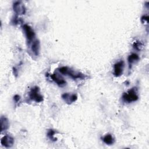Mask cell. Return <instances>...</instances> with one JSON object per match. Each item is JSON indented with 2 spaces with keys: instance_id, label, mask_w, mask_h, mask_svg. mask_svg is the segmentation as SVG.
<instances>
[{
  "instance_id": "6da1fadb",
  "label": "cell",
  "mask_w": 149,
  "mask_h": 149,
  "mask_svg": "<svg viewBox=\"0 0 149 149\" xmlns=\"http://www.w3.org/2000/svg\"><path fill=\"white\" fill-rule=\"evenodd\" d=\"M59 72L61 74L64 75H67L72 78L73 79H84L86 77V75L80 73V72H76L72 70L70 68H69L67 66H62L59 68Z\"/></svg>"
},
{
  "instance_id": "7a4b0ae2",
  "label": "cell",
  "mask_w": 149,
  "mask_h": 149,
  "mask_svg": "<svg viewBox=\"0 0 149 149\" xmlns=\"http://www.w3.org/2000/svg\"><path fill=\"white\" fill-rule=\"evenodd\" d=\"M122 100L127 103H130L136 101L139 99L136 87H133L128 90L127 92L124 93L122 96Z\"/></svg>"
},
{
  "instance_id": "3957f363",
  "label": "cell",
  "mask_w": 149,
  "mask_h": 149,
  "mask_svg": "<svg viewBox=\"0 0 149 149\" xmlns=\"http://www.w3.org/2000/svg\"><path fill=\"white\" fill-rule=\"evenodd\" d=\"M29 95L30 99L36 102H41L43 101V97L40 94V88L37 86H34L31 88Z\"/></svg>"
},
{
  "instance_id": "277c9868",
  "label": "cell",
  "mask_w": 149,
  "mask_h": 149,
  "mask_svg": "<svg viewBox=\"0 0 149 149\" xmlns=\"http://www.w3.org/2000/svg\"><path fill=\"white\" fill-rule=\"evenodd\" d=\"M23 29L24 31L27 42L30 44L31 42H33L35 37V33L33 29L29 25L24 24L23 26Z\"/></svg>"
},
{
  "instance_id": "5b68a950",
  "label": "cell",
  "mask_w": 149,
  "mask_h": 149,
  "mask_svg": "<svg viewBox=\"0 0 149 149\" xmlns=\"http://www.w3.org/2000/svg\"><path fill=\"white\" fill-rule=\"evenodd\" d=\"M13 9L17 15H24L26 11L24 5L20 1L15 2L13 4Z\"/></svg>"
},
{
  "instance_id": "8992f818",
  "label": "cell",
  "mask_w": 149,
  "mask_h": 149,
  "mask_svg": "<svg viewBox=\"0 0 149 149\" xmlns=\"http://www.w3.org/2000/svg\"><path fill=\"white\" fill-rule=\"evenodd\" d=\"M14 141V139L12 136L9 135H5L1 139V144L6 148H10L13 146Z\"/></svg>"
},
{
  "instance_id": "52a82bcc",
  "label": "cell",
  "mask_w": 149,
  "mask_h": 149,
  "mask_svg": "<svg viewBox=\"0 0 149 149\" xmlns=\"http://www.w3.org/2000/svg\"><path fill=\"white\" fill-rule=\"evenodd\" d=\"M124 62L122 61H119L114 64L113 66V74L116 77H119L122 75L123 70Z\"/></svg>"
},
{
  "instance_id": "ba28073f",
  "label": "cell",
  "mask_w": 149,
  "mask_h": 149,
  "mask_svg": "<svg viewBox=\"0 0 149 149\" xmlns=\"http://www.w3.org/2000/svg\"><path fill=\"white\" fill-rule=\"evenodd\" d=\"M62 98L64 101L68 104H71L75 102L77 99V96L74 94H70L68 93H63L62 95Z\"/></svg>"
},
{
  "instance_id": "9c48e42d",
  "label": "cell",
  "mask_w": 149,
  "mask_h": 149,
  "mask_svg": "<svg viewBox=\"0 0 149 149\" xmlns=\"http://www.w3.org/2000/svg\"><path fill=\"white\" fill-rule=\"evenodd\" d=\"M51 77L59 87H63L66 85V82L61 76H58L56 73H53L51 74Z\"/></svg>"
},
{
  "instance_id": "30bf717a",
  "label": "cell",
  "mask_w": 149,
  "mask_h": 149,
  "mask_svg": "<svg viewBox=\"0 0 149 149\" xmlns=\"http://www.w3.org/2000/svg\"><path fill=\"white\" fill-rule=\"evenodd\" d=\"M40 42L39 40H35L32 42L31 46V50L32 52L36 55L38 56L40 53Z\"/></svg>"
},
{
  "instance_id": "8fae6325",
  "label": "cell",
  "mask_w": 149,
  "mask_h": 149,
  "mask_svg": "<svg viewBox=\"0 0 149 149\" xmlns=\"http://www.w3.org/2000/svg\"><path fill=\"white\" fill-rule=\"evenodd\" d=\"M0 122H1V132L6 130L9 127V123L8 119L6 117L2 116L0 119Z\"/></svg>"
},
{
  "instance_id": "7c38bea8",
  "label": "cell",
  "mask_w": 149,
  "mask_h": 149,
  "mask_svg": "<svg viewBox=\"0 0 149 149\" xmlns=\"http://www.w3.org/2000/svg\"><path fill=\"white\" fill-rule=\"evenodd\" d=\"M139 59V56L137 54H135V53H132V54H130L128 58H127V61H128V63H129V69H130L132 68V65L136 62Z\"/></svg>"
},
{
  "instance_id": "4fadbf2b",
  "label": "cell",
  "mask_w": 149,
  "mask_h": 149,
  "mask_svg": "<svg viewBox=\"0 0 149 149\" xmlns=\"http://www.w3.org/2000/svg\"><path fill=\"white\" fill-rule=\"evenodd\" d=\"M102 140L106 144L112 145L114 143L115 140L111 134H107L102 137Z\"/></svg>"
},
{
  "instance_id": "5bb4252c",
  "label": "cell",
  "mask_w": 149,
  "mask_h": 149,
  "mask_svg": "<svg viewBox=\"0 0 149 149\" xmlns=\"http://www.w3.org/2000/svg\"><path fill=\"white\" fill-rule=\"evenodd\" d=\"M56 133V131L53 130V129H49L48 130V132H47V136L48 137V138L53 141H55L57 140V139L55 137L54 134Z\"/></svg>"
},
{
  "instance_id": "9a60e30c",
  "label": "cell",
  "mask_w": 149,
  "mask_h": 149,
  "mask_svg": "<svg viewBox=\"0 0 149 149\" xmlns=\"http://www.w3.org/2000/svg\"><path fill=\"white\" fill-rule=\"evenodd\" d=\"M133 48L135 49L136 50L140 51L142 49V48L143 47V45L141 42H140L139 41H136L133 43Z\"/></svg>"
},
{
  "instance_id": "2e32d148",
  "label": "cell",
  "mask_w": 149,
  "mask_h": 149,
  "mask_svg": "<svg viewBox=\"0 0 149 149\" xmlns=\"http://www.w3.org/2000/svg\"><path fill=\"white\" fill-rule=\"evenodd\" d=\"M22 22V20L20 18H18V17L17 16H15L12 20V23L13 24H17L19 23H20Z\"/></svg>"
},
{
  "instance_id": "e0dca14e",
  "label": "cell",
  "mask_w": 149,
  "mask_h": 149,
  "mask_svg": "<svg viewBox=\"0 0 149 149\" xmlns=\"http://www.w3.org/2000/svg\"><path fill=\"white\" fill-rule=\"evenodd\" d=\"M141 22L143 23H148V16H143L141 18Z\"/></svg>"
},
{
  "instance_id": "ac0fdd59",
  "label": "cell",
  "mask_w": 149,
  "mask_h": 149,
  "mask_svg": "<svg viewBox=\"0 0 149 149\" xmlns=\"http://www.w3.org/2000/svg\"><path fill=\"white\" fill-rule=\"evenodd\" d=\"M20 95H17V94H16V95L13 97V100L15 101L16 103L20 101Z\"/></svg>"
},
{
  "instance_id": "d6986e66",
  "label": "cell",
  "mask_w": 149,
  "mask_h": 149,
  "mask_svg": "<svg viewBox=\"0 0 149 149\" xmlns=\"http://www.w3.org/2000/svg\"><path fill=\"white\" fill-rule=\"evenodd\" d=\"M13 73L16 77L17 76V70L15 68H13Z\"/></svg>"
}]
</instances>
